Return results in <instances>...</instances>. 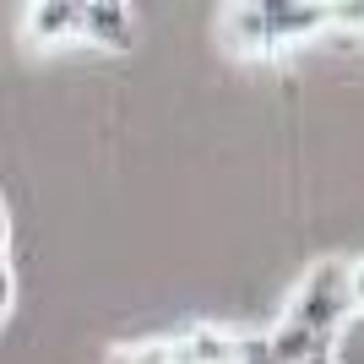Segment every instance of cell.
<instances>
[{
    "label": "cell",
    "mask_w": 364,
    "mask_h": 364,
    "mask_svg": "<svg viewBox=\"0 0 364 364\" xmlns=\"http://www.w3.org/2000/svg\"><path fill=\"white\" fill-rule=\"evenodd\" d=\"M348 321H353V310H348V261L321 256V261H310L304 277L294 283V294H289V304H283V316L272 321L267 343H272L277 364H299L316 348L337 343V332H343Z\"/></svg>",
    "instance_id": "6da1fadb"
},
{
    "label": "cell",
    "mask_w": 364,
    "mask_h": 364,
    "mask_svg": "<svg viewBox=\"0 0 364 364\" xmlns=\"http://www.w3.org/2000/svg\"><path fill=\"white\" fill-rule=\"evenodd\" d=\"M337 22V6H277V0H240L218 11V44L240 60H272L283 49L316 38Z\"/></svg>",
    "instance_id": "7a4b0ae2"
},
{
    "label": "cell",
    "mask_w": 364,
    "mask_h": 364,
    "mask_svg": "<svg viewBox=\"0 0 364 364\" xmlns=\"http://www.w3.org/2000/svg\"><path fill=\"white\" fill-rule=\"evenodd\" d=\"M250 337L256 332L234 326V321H196V326L164 337V359L168 364H240Z\"/></svg>",
    "instance_id": "3957f363"
},
{
    "label": "cell",
    "mask_w": 364,
    "mask_h": 364,
    "mask_svg": "<svg viewBox=\"0 0 364 364\" xmlns=\"http://www.w3.org/2000/svg\"><path fill=\"white\" fill-rule=\"evenodd\" d=\"M22 38L33 49H55V44H82V6L76 0H38L16 11Z\"/></svg>",
    "instance_id": "277c9868"
},
{
    "label": "cell",
    "mask_w": 364,
    "mask_h": 364,
    "mask_svg": "<svg viewBox=\"0 0 364 364\" xmlns=\"http://www.w3.org/2000/svg\"><path fill=\"white\" fill-rule=\"evenodd\" d=\"M82 38L120 55V49H131V38H136V11L120 6V0H87V6H82Z\"/></svg>",
    "instance_id": "5b68a950"
},
{
    "label": "cell",
    "mask_w": 364,
    "mask_h": 364,
    "mask_svg": "<svg viewBox=\"0 0 364 364\" xmlns=\"http://www.w3.org/2000/svg\"><path fill=\"white\" fill-rule=\"evenodd\" d=\"M16 223H11V207H0V321L16 316Z\"/></svg>",
    "instance_id": "8992f818"
},
{
    "label": "cell",
    "mask_w": 364,
    "mask_h": 364,
    "mask_svg": "<svg viewBox=\"0 0 364 364\" xmlns=\"http://www.w3.org/2000/svg\"><path fill=\"white\" fill-rule=\"evenodd\" d=\"M348 310H353V316H364V256L348 261Z\"/></svg>",
    "instance_id": "52a82bcc"
},
{
    "label": "cell",
    "mask_w": 364,
    "mask_h": 364,
    "mask_svg": "<svg viewBox=\"0 0 364 364\" xmlns=\"http://www.w3.org/2000/svg\"><path fill=\"white\" fill-rule=\"evenodd\" d=\"M299 364H337V343H326V348H316L310 359H299Z\"/></svg>",
    "instance_id": "ba28073f"
}]
</instances>
